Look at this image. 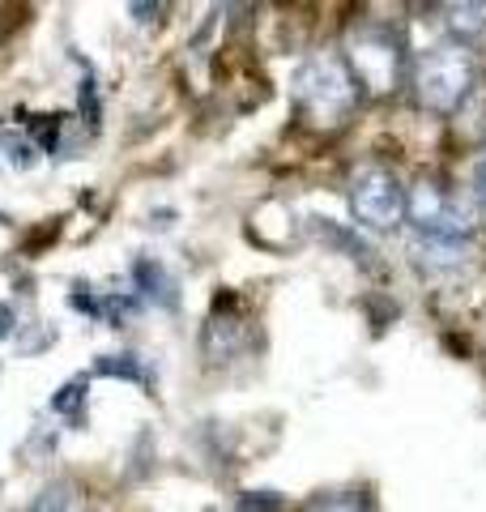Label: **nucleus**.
<instances>
[{
	"instance_id": "nucleus-10",
	"label": "nucleus",
	"mask_w": 486,
	"mask_h": 512,
	"mask_svg": "<svg viewBox=\"0 0 486 512\" xmlns=\"http://www.w3.org/2000/svg\"><path fill=\"white\" fill-rule=\"evenodd\" d=\"M478 201L486 205V163H482V171H478Z\"/></svg>"
},
{
	"instance_id": "nucleus-1",
	"label": "nucleus",
	"mask_w": 486,
	"mask_h": 512,
	"mask_svg": "<svg viewBox=\"0 0 486 512\" xmlns=\"http://www.w3.org/2000/svg\"><path fill=\"white\" fill-rule=\"evenodd\" d=\"M290 99L312 128H342L354 116V103H359V82H354L342 56L316 52L290 77Z\"/></svg>"
},
{
	"instance_id": "nucleus-2",
	"label": "nucleus",
	"mask_w": 486,
	"mask_h": 512,
	"mask_svg": "<svg viewBox=\"0 0 486 512\" xmlns=\"http://www.w3.org/2000/svg\"><path fill=\"white\" fill-rule=\"evenodd\" d=\"M478 86V56L469 52L465 43H440L423 52L414 69V90H418V103L435 116H452L461 111L465 99L474 94Z\"/></svg>"
},
{
	"instance_id": "nucleus-3",
	"label": "nucleus",
	"mask_w": 486,
	"mask_h": 512,
	"mask_svg": "<svg viewBox=\"0 0 486 512\" xmlns=\"http://www.w3.org/2000/svg\"><path fill=\"white\" fill-rule=\"evenodd\" d=\"M405 218L414 222V231L423 239H452V244H465L469 231H474V214H469L457 192L444 188L435 175H423V180L405 192Z\"/></svg>"
},
{
	"instance_id": "nucleus-6",
	"label": "nucleus",
	"mask_w": 486,
	"mask_h": 512,
	"mask_svg": "<svg viewBox=\"0 0 486 512\" xmlns=\"http://www.w3.org/2000/svg\"><path fill=\"white\" fill-rule=\"evenodd\" d=\"M410 252L418 256V265H427V269H457L469 248L452 244V239H423V235H414Z\"/></svg>"
},
{
	"instance_id": "nucleus-8",
	"label": "nucleus",
	"mask_w": 486,
	"mask_h": 512,
	"mask_svg": "<svg viewBox=\"0 0 486 512\" xmlns=\"http://www.w3.org/2000/svg\"><path fill=\"white\" fill-rule=\"evenodd\" d=\"M137 282L145 286V295H158L162 303H167V308H175V282L167 278V269H162V265H150V261H141L137 265Z\"/></svg>"
},
{
	"instance_id": "nucleus-4",
	"label": "nucleus",
	"mask_w": 486,
	"mask_h": 512,
	"mask_svg": "<svg viewBox=\"0 0 486 512\" xmlns=\"http://www.w3.org/2000/svg\"><path fill=\"white\" fill-rule=\"evenodd\" d=\"M350 214L367 231H393L405 218V188L393 171L363 167L350 180Z\"/></svg>"
},
{
	"instance_id": "nucleus-5",
	"label": "nucleus",
	"mask_w": 486,
	"mask_h": 512,
	"mask_svg": "<svg viewBox=\"0 0 486 512\" xmlns=\"http://www.w3.org/2000/svg\"><path fill=\"white\" fill-rule=\"evenodd\" d=\"M350 73H354V82L376 94L393 90L401 73V43L393 30H380V26L359 30L350 39Z\"/></svg>"
},
{
	"instance_id": "nucleus-7",
	"label": "nucleus",
	"mask_w": 486,
	"mask_h": 512,
	"mask_svg": "<svg viewBox=\"0 0 486 512\" xmlns=\"http://www.w3.org/2000/svg\"><path fill=\"white\" fill-rule=\"evenodd\" d=\"M444 26L452 30V43H474L486 35V5H448Z\"/></svg>"
},
{
	"instance_id": "nucleus-9",
	"label": "nucleus",
	"mask_w": 486,
	"mask_h": 512,
	"mask_svg": "<svg viewBox=\"0 0 486 512\" xmlns=\"http://www.w3.org/2000/svg\"><path fill=\"white\" fill-rule=\"evenodd\" d=\"M64 504H69V487H56V491H43V500H39V508L35 512H60Z\"/></svg>"
}]
</instances>
